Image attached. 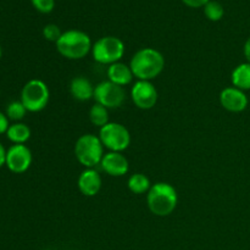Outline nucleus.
<instances>
[{
  "label": "nucleus",
  "mask_w": 250,
  "mask_h": 250,
  "mask_svg": "<svg viewBox=\"0 0 250 250\" xmlns=\"http://www.w3.org/2000/svg\"><path fill=\"white\" fill-rule=\"evenodd\" d=\"M134 77L139 81H153L165 68V58L155 48H142L129 61Z\"/></svg>",
  "instance_id": "f257e3e1"
},
{
  "label": "nucleus",
  "mask_w": 250,
  "mask_h": 250,
  "mask_svg": "<svg viewBox=\"0 0 250 250\" xmlns=\"http://www.w3.org/2000/svg\"><path fill=\"white\" fill-rule=\"evenodd\" d=\"M146 204L155 216H168L175 211L178 204L177 190L167 182L155 183L146 193Z\"/></svg>",
  "instance_id": "f03ea898"
},
{
  "label": "nucleus",
  "mask_w": 250,
  "mask_h": 250,
  "mask_svg": "<svg viewBox=\"0 0 250 250\" xmlns=\"http://www.w3.org/2000/svg\"><path fill=\"white\" fill-rule=\"evenodd\" d=\"M56 50L68 60H81L92 51V39L81 29H68L62 32L56 42Z\"/></svg>",
  "instance_id": "7ed1b4c3"
},
{
  "label": "nucleus",
  "mask_w": 250,
  "mask_h": 250,
  "mask_svg": "<svg viewBox=\"0 0 250 250\" xmlns=\"http://www.w3.org/2000/svg\"><path fill=\"white\" fill-rule=\"evenodd\" d=\"M104 149L99 137L92 133L82 134L75 144V156L85 168H95L102 163Z\"/></svg>",
  "instance_id": "20e7f679"
},
{
  "label": "nucleus",
  "mask_w": 250,
  "mask_h": 250,
  "mask_svg": "<svg viewBox=\"0 0 250 250\" xmlns=\"http://www.w3.org/2000/svg\"><path fill=\"white\" fill-rule=\"evenodd\" d=\"M92 56L102 65H112L121 61L125 55V44L115 36H105L98 39L92 46Z\"/></svg>",
  "instance_id": "39448f33"
},
{
  "label": "nucleus",
  "mask_w": 250,
  "mask_h": 250,
  "mask_svg": "<svg viewBox=\"0 0 250 250\" xmlns=\"http://www.w3.org/2000/svg\"><path fill=\"white\" fill-rule=\"evenodd\" d=\"M50 99V92L45 82L42 80L28 81L21 90V103L27 111L39 112L44 110Z\"/></svg>",
  "instance_id": "423d86ee"
},
{
  "label": "nucleus",
  "mask_w": 250,
  "mask_h": 250,
  "mask_svg": "<svg viewBox=\"0 0 250 250\" xmlns=\"http://www.w3.org/2000/svg\"><path fill=\"white\" fill-rule=\"evenodd\" d=\"M104 148L109 151L122 153L131 144V133L126 126L119 122H109L99 128V136Z\"/></svg>",
  "instance_id": "0eeeda50"
},
{
  "label": "nucleus",
  "mask_w": 250,
  "mask_h": 250,
  "mask_svg": "<svg viewBox=\"0 0 250 250\" xmlns=\"http://www.w3.org/2000/svg\"><path fill=\"white\" fill-rule=\"evenodd\" d=\"M93 99L106 109H119L126 100V93L121 85L115 84L110 81H103L95 85Z\"/></svg>",
  "instance_id": "6e6552de"
},
{
  "label": "nucleus",
  "mask_w": 250,
  "mask_h": 250,
  "mask_svg": "<svg viewBox=\"0 0 250 250\" xmlns=\"http://www.w3.org/2000/svg\"><path fill=\"white\" fill-rule=\"evenodd\" d=\"M158 90L150 81H139L132 85L131 99L141 110H150L158 103Z\"/></svg>",
  "instance_id": "1a4fd4ad"
},
{
  "label": "nucleus",
  "mask_w": 250,
  "mask_h": 250,
  "mask_svg": "<svg viewBox=\"0 0 250 250\" xmlns=\"http://www.w3.org/2000/svg\"><path fill=\"white\" fill-rule=\"evenodd\" d=\"M32 160V151L26 144H12L6 151L5 165L11 172L23 173L31 167Z\"/></svg>",
  "instance_id": "9d476101"
},
{
  "label": "nucleus",
  "mask_w": 250,
  "mask_h": 250,
  "mask_svg": "<svg viewBox=\"0 0 250 250\" xmlns=\"http://www.w3.org/2000/svg\"><path fill=\"white\" fill-rule=\"evenodd\" d=\"M220 104L229 112H242L249 104L248 97L244 90L236 87H226L220 93Z\"/></svg>",
  "instance_id": "9b49d317"
},
{
  "label": "nucleus",
  "mask_w": 250,
  "mask_h": 250,
  "mask_svg": "<svg viewBox=\"0 0 250 250\" xmlns=\"http://www.w3.org/2000/svg\"><path fill=\"white\" fill-rule=\"evenodd\" d=\"M100 166L111 177H122L129 170V163L126 156L117 151H107L102 159Z\"/></svg>",
  "instance_id": "f8f14e48"
},
{
  "label": "nucleus",
  "mask_w": 250,
  "mask_h": 250,
  "mask_svg": "<svg viewBox=\"0 0 250 250\" xmlns=\"http://www.w3.org/2000/svg\"><path fill=\"white\" fill-rule=\"evenodd\" d=\"M103 181L95 168H85L77 180V187L84 197H94L102 189Z\"/></svg>",
  "instance_id": "ddd939ff"
},
{
  "label": "nucleus",
  "mask_w": 250,
  "mask_h": 250,
  "mask_svg": "<svg viewBox=\"0 0 250 250\" xmlns=\"http://www.w3.org/2000/svg\"><path fill=\"white\" fill-rule=\"evenodd\" d=\"M95 85L92 84L88 78L83 76L75 77L70 83V93L73 99L78 102H88L94 98Z\"/></svg>",
  "instance_id": "4468645a"
},
{
  "label": "nucleus",
  "mask_w": 250,
  "mask_h": 250,
  "mask_svg": "<svg viewBox=\"0 0 250 250\" xmlns=\"http://www.w3.org/2000/svg\"><path fill=\"white\" fill-rule=\"evenodd\" d=\"M106 75L107 81H110V82L115 83L117 85H121V87L128 85L134 78V75L132 72L129 65H126V63L121 62V61L110 65L107 67Z\"/></svg>",
  "instance_id": "2eb2a0df"
},
{
  "label": "nucleus",
  "mask_w": 250,
  "mask_h": 250,
  "mask_svg": "<svg viewBox=\"0 0 250 250\" xmlns=\"http://www.w3.org/2000/svg\"><path fill=\"white\" fill-rule=\"evenodd\" d=\"M231 81L233 87L241 90H250V63L243 62L239 63L232 71Z\"/></svg>",
  "instance_id": "dca6fc26"
},
{
  "label": "nucleus",
  "mask_w": 250,
  "mask_h": 250,
  "mask_svg": "<svg viewBox=\"0 0 250 250\" xmlns=\"http://www.w3.org/2000/svg\"><path fill=\"white\" fill-rule=\"evenodd\" d=\"M6 136L12 144H26V142L31 138V128L26 124L15 122L9 126Z\"/></svg>",
  "instance_id": "f3484780"
},
{
  "label": "nucleus",
  "mask_w": 250,
  "mask_h": 250,
  "mask_svg": "<svg viewBox=\"0 0 250 250\" xmlns=\"http://www.w3.org/2000/svg\"><path fill=\"white\" fill-rule=\"evenodd\" d=\"M127 187L133 194H144V193L149 192L151 183L144 173L137 172L129 176L128 181H127Z\"/></svg>",
  "instance_id": "a211bd4d"
},
{
  "label": "nucleus",
  "mask_w": 250,
  "mask_h": 250,
  "mask_svg": "<svg viewBox=\"0 0 250 250\" xmlns=\"http://www.w3.org/2000/svg\"><path fill=\"white\" fill-rule=\"evenodd\" d=\"M89 121L94 125L95 127L102 128L106 124H109V109H106L103 105L95 103L92 105L89 110Z\"/></svg>",
  "instance_id": "6ab92c4d"
},
{
  "label": "nucleus",
  "mask_w": 250,
  "mask_h": 250,
  "mask_svg": "<svg viewBox=\"0 0 250 250\" xmlns=\"http://www.w3.org/2000/svg\"><path fill=\"white\" fill-rule=\"evenodd\" d=\"M27 114V109L24 107V105L22 104L21 100H16V102H11L6 106V112L5 115L7 116V119L11 120V121L20 122L21 120L24 119Z\"/></svg>",
  "instance_id": "aec40b11"
},
{
  "label": "nucleus",
  "mask_w": 250,
  "mask_h": 250,
  "mask_svg": "<svg viewBox=\"0 0 250 250\" xmlns=\"http://www.w3.org/2000/svg\"><path fill=\"white\" fill-rule=\"evenodd\" d=\"M204 15L207 16L208 20H210V21H220L225 15L224 6H222L219 1L210 0V1L204 6Z\"/></svg>",
  "instance_id": "412c9836"
},
{
  "label": "nucleus",
  "mask_w": 250,
  "mask_h": 250,
  "mask_svg": "<svg viewBox=\"0 0 250 250\" xmlns=\"http://www.w3.org/2000/svg\"><path fill=\"white\" fill-rule=\"evenodd\" d=\"M61 34H62V32H61L60 27L56 26V24L48 23L46 26H44L43 37L46 39V41L56 43V42L59 41V38L61 37Z\"/></svg>",
  "instance_id": "4be33fe9"
},
{
  "label": "nucleus",
  "mask_w": 250,
  "mask_h": 250,
  "mask_svg": "<svg viewBox=\"0 0 250 250\" xmlns=\"http://www.w3.org/2000/svg\"><path fill=\"white\" fill-rule=\"evenodd\" d=\"M31 2L34 9L42 14H49L55 7V0H31Z\"/></svg>",
  "instance_id": "5701e85b"
},
{
  "label": "nucleus",
  "mask_w": 250,
  "mask_h": 250,
  "mask_svg": "<svg viewBox=\"0 0 250 250\" xmlns=\"http://www.w3.org/2000/svg\"><path fill=\"white\" fill-rule=\"evenodd\" d=\"M209 1L210 0H182L183 4L187 5V6H189V7H193V9L204 7Z\"/></svg>",
  "instance_id": "b1692460"
},
{
  "label": "nucleus",
  "mask_w": 250,
  "mask_h": 250,
  "mask_svg": "<svg viewBox=\"0 0 250 250\" xmlns=\"http://www.w3.org/2000/svg\"><path fill=\"white\" fill-rule=\"evenodd\" d=\"M9 126V119H7L6 115L2 114V112L0 111V134L6 133Z\"/></svg>",
  "instance_id": "393cba45"
},
{
  "label": "nucleus",
  "mask_w": 250,
  "mask_h": 250,
  "mask_svg": "<svg viewBox=\"0 0 250 250\" xmlns=\"http://www.w3.org/2000/svg\"><path fill=\"white\" fill-rule=\"evenodd\" d=\"M6 151L7 150L4 148V146L0 143V167H2L6 163Z\"/></svg>",
  "instance_id": "a878e982"
},
{
  "label": "nucleus",
  "mask_w": 250,
  "mask_h": 250,
  "mask_svg": "<svg viewBox=\"0 0 250 250\" xmlns=\"http://www.w3.org/2000/svg\"><path fill=\"white\" fill-rule=\"evenodd\" d=\"M243 53H244V56H246V59H247V62L250 63V37L247 39L246 43H244Z\"/></svg>",
  "instance_id": "bb28decb"
},
{
  "label": "nucleus",
  "mask_w": 250,
  "mask_h": 250,
  "mask_svg": "<svg viewBox=\"0 0 250 250\" xmlns=\"http://www.w3.org/2000/svg\"><path fill=\"white\" fill-rule=\"evenodd\" d=\"M1 56H2V50H1V48H0V59H1Z\"/></svg>",
  "instance_id": "cd10ccee"
}]
</instances>
